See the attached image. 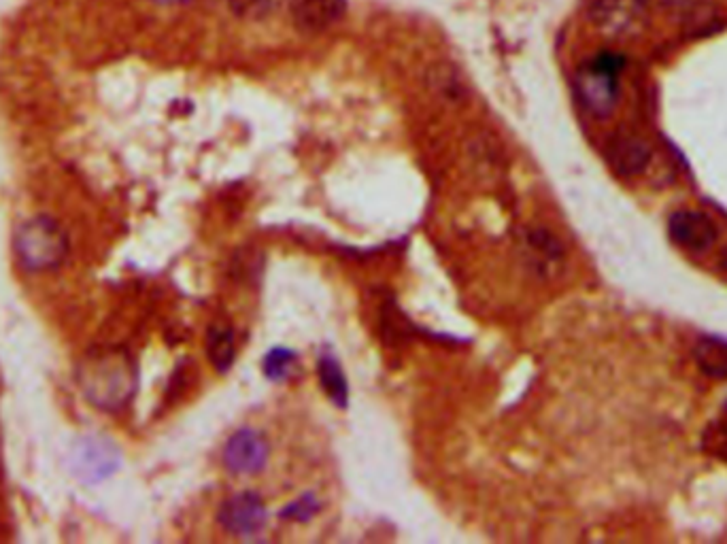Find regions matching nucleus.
<instances>
[{
  "label": "nucleus",
  "instance_id": "nucleus-9",
  "mask_svg": "<svg viewBox=\"0 0 727 544\" xmlns=\"http://www.w3.org/2000/svg\"><path fill=\"white\" fill-rule=\"evenodd\" d=\"M608 158L623 175H636L651 160V149L647 141H642L634 132L617 134L608 147Z\"/></svg>",
  "mask_w": 727,
  "mask_h": 544
},
{
  "label": "nucleus",
  "instance_id": "nucleus-4",
  "mask_svg": "<svg viewBox=\"0 0 727 544\" xmlns=\"http://www.w3.org/2000/svg\"><path fill=\"white\" fill-rule=\"evenodd\" d=\"M591 22L613 39H628L647 24L645 0H596L591 7Z\"/></svg>",
  "mask_w": 727,
  "mask_h": 544
},
{
  "label": "nucleus",
  "instance_id": "nucleus-13",
  "mask_svg": "<svg viewBox=\"0 0 727 544\" xmlns=\"http://www.w3.org/2000/svg\"><path fill=\"white\" fill-rule=\"evenodd\" d=\"M209 360L213 362V366L219 372H226L232 368L234 357H236V340H234V332L230 328H219L215 326L209 332Z\"/></svg>",
  "mask_w": 727,
  "mask_h": 544
},
{
  "label": "nucleus",
  "instance_id": "nucleus-17",
  "mask_svg": "<svg viewBox=\"0 0 727 544\" xmlns=\"http://www.w3.org/2000/svg\"><path fill=\"white\" fill-rule=\"evenodd\" d=\"M653 3L670 7V9H679V11H687V9L698 7V0H653Z\"/></svg>",
  "mask_w": 727,
  "mask_h": 544
},
{
  "label": "nucleus",
  "instance_id": "nucleus-5",
  "mask_svg": "<svg viewBox=\"0 0 727 544\" xmlns=\"http://www.w3.org/2000/svg\"><path fill=\"white\" fill-rule=\"evenodd\" d=\"M219 523L236 536L258 534L266 525V508L256 493H236L219 510Z\"/></svg>",
  "mask_w": 727,
  "mask_h": 544
},
{
  "label": "nucleus",
  "instance_id": "nucleus-11",
  "mask_svg": "<svg viewBox=\"0 0 727 544\" xmlns=\"http://www.w3.org/2000/svg\"><path fill=\"white\" fill-rule=\"evenodd\" d=\"M317 372H319L321 387L326 389L328 398L338 408H345L349 402V385H347L341 364H338L332 355L326 353V355H321V360L317 364Z\"/></svg>",
  "mask_w": 727,
  "mask_h": 544
},
{
  "label": "nucleus",
  "instance_id": "nucleus-14",
  "mask_svg": "<svg viewBox=\"0 0 727 544\" xmlns=\"http://www.w3.org/2000/svg\"><path fill=\"white\" fill-rule=\"evenodd\" d=\"M281 5L283 0H228L230 11L236 17H241V20H264Z\"/></svg>",
  "mask_w": 727,
  "mask_h": 544
},
{
  "label": "nucleus",
  "instance_id": "nucleus-7",
  "mask_svg": "<svg viewBox=\"0 0 727 544\" xmlns=\"http://www.w3.org/2000/svg\"><path fill=\"white\" fill-rule=\"evenodd\" d=\"M296 28L309 34L326 32L347 13V0H290Z\"/></svg>",
  "mask_w": 727,
  "mask_h": 544
},
{
  "label": "nucleus",
  "instance_id": "nucleus-19",
  "mask_svg": "<svg viewBox=\"0 0 727 544\" xmlns=\"http://www.w3.org/2000/svg\"><path fill=\"white\" fill-rule=\"evenodd\" d=\"M723 270H725V272H727V251H725V253H723Z\"/></svg>",
  "mask_w": 727,
  "mask_h": 544
},
{
  "label": "nucleus",
  "instance_id": "nucleus-10",
  "mask_svg": "<svg viewBox=\"0 0 727 544\" xmlns=\"http://www.w3.org/2000/svg\"><path fill=\"white\" fill-rule=\"evenodd\" d=\"M526 255L536 272H540V275H549L555 264L562 262L564 249L551 232L530 230L526 234Z\"/></svg>",
  "mask_w": 727,
  "mask_h": 544
},
{
  "label": "nucleus",
  "instance_id": "nucleus-2",
  "mask_svg": "<svg viewBox=\"0 0 727 544\" xmlns=\"http://www.w3.org/2000/svg\"><path fill=\"white\" fill-rule=\"evenodd\" d=\"M13 253L28 272L56 270L69 258V236L56 219L37 215L15 230Z\"/></svg>",
  "mask_w": 727,
  "mask_h": 544
},
{
  "label": "nucleus",
  "instance_id": "nucleus-3",
  "mask_svg": "<svg viewBox=\"0 0 727 544\" xmlns=\"http://www.w3.org/2000/svg\"><path fill=\"white\" fill-rule=\"evenodd\" d=\"M623 56L606 54L596 56L577 73V96L581 105L598 117L611 113L619 98V75L623 71Z\"/></svg>",
  "mask_w": 727,
  "mask_h": 544
},
{
  "label": "nucleus",
  "instance_id": "nucleus-18",
  "mask_svg": "<svg viewBox=\"0 0 727 544\" xmlns=\"http://www.w3.org/2000/svg\"><path fill=\"white\" fill-rule=\"evenodd\" d=\"M154 3H160V5H175V3H188V0H154Z\"/></svg>",
  "mask_w": 727,
  "mask_h": 544
},
{
  "label": "nucleus",
  "instance_id": "nucleus-8",
  "mask_svg": "<svg viewBox=\"0 0 727 544\" xmlns=\"http://www.w3.org/2000/svg\"><path fill=\"white\" fill-rule=\"evenodd\" d=\"M670 236L691 251H704L715 243L717 228L713 219L700 211H679L670 217Z\"/></svg>",
  "mask_w": 727,
  "mask_h": 544
},
{
  "label": "nucleus",
  "instance_id": "nucleus-12",
  "mask_svg": "<svg viewBox=\"0 0 727 544\" xmlns=\"http://www.w3.org/2000/svg\"><path fill=\"white\" fill-rule=\"evenodd\" d=\"M696 362L715 379H727V343L721 338H702L696 347Z\"/></svg>",
  "mask_w": 727,
  "mask_h": 544
},
{
  "label": "nucleus",
  "instance_id": "nucleus-16",
  "mask_svg": "<svg viewBox=\"0 0 727 544\" xmlns=\"http://www.w3.org/2000/svg\"><path fill=\"white\" fill-rule=\"evenodd\" d=\"M319 508H321V504L317 502V498L311 496V493H307V496H302V498L294 500L292 504H287L283 508L281 517L285 521H300L302 523V521L313 519L319 513Z\"/></svg>",
  "mask_w": 727,
  "mask_h": 544
},
{
  "label": "nucleus",
  "instance_id": "nucleus-15",
  "mask_svg": "<svg viewBox=\"0 0 727 544\" xmlns=\"http://www.w3.org/2000/svg\"><path fill=\"white\" fill-rule=\"evenodd\" d=\"M296 362V355L290 349H273L264 360V372L270 381H285L290 377L292 366Z\"/></svg>",
  "mask_w": 727,
  "mask_h": 544
},
{
  "label": "nucleus",
  "instance_id": "nucleus-1",
  "mask_svg": "<svg viewBox=\"0 0 727 544\" xmlns=\"http://www.w3.org/2000/svg\"><path fill=\"white\" fill-rule=\"evenodd\" d=\"M77 381L92 406L115 413L128 406L137 391V364L124 349H94L81 360Z\"/></svg>",
  "mask_w": 727,
  "mask_h": 544
},
{
  "label": "nucleus",
  "instance_id": "nucleus-6",
  "mask_svg": "<svg viewBox=\"0 0 727 544\" xmlns=\"http://www.w3.org/2000/svg\"><path fill=\"white\" fill-rule=\"evenodd\" d=\"M268 445L256 430H239L224 449V464L236 474H256L266 466Z\"/></svg>",
  "mask_w": 727,
  "mask_h": 544
}]
</instances>
